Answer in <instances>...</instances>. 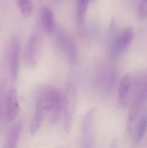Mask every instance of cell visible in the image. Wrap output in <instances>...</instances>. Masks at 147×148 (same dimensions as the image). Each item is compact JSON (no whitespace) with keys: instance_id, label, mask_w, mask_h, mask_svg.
Returning a JSON list of instances; mask_svg holds the SVG:
<instances>
[{"instance_id":"obj_1","label":"cell","mask_w":147,"mask_h":148,"mask_svg":"<svg viewBox=\"0 0 147 148\" xmlns=\"http://www.w3.org/2000/svg\"><path fill=\"white\" fill-rule=\"evenodd\" d=\"M64 106V99L60 92L53 87H47L42 90L37 100L34 119L31 123L30 132L33 135L38 132L45 117L50 114L51 121L58 120Z\"/></svg>"},{"instance_id":"obj_2","label":"cell","mask_w":147,"mask_h":148,"mask_svg":"<svg viewBox=\"0 0 147 148\" xmlns=\"http://www.w3.org/2000/svg\"><path fill=\"white\" fill-rule=\"evenodd\" d=\"M133 82V97L128 120V129L132 134L136 120L143 112L147 98L146 76L140 75Z\"/></svg>"},{"instance_id":"obj_3","label":"cell","mask_w":147,"mask_h":148,"mask_svg":"<svg viewBox=\"0 0 147 148\" xmlns=\"http://www.w3.org/2000/svg\"><path fill=\"white\" fill-rule=\"evenodd\" d=\"M42 39L38 34L33 33L27 42L24 51V61L27 66H36L40 58L42 49Z\"/></svg>"},{"instance_id":"obj_4","label":"cell","mask_w":147,"mask_h":148,"mask_svg":"<svg viewBox=\"0 0 147 148\" xmlns=\"http://www.w3.org/2000/svg\"><path fill=\"white\" fill-rule=\"evenodd\" d=\"M65 99L64 100L65 105V127L67 132H70L72 127V118L76 106L77 93L73 84L70 83L66 87Z\"/></svg>"},{"instance_id":"obj_5","label":"cell","mask_w":147,"mask_h":148,"mask_svg":"<svg viewBox=\"0 0 147 148\" xmlns=\"http://www.w3.org/2000/svg\"><path fill=\"white\" fill-rule=\"evenodd\" d=\"M20 111L17 91L14 88L9 90L7 96L4 109V120L7 123L13 121L17 117Z\"/></svg>"},{"instance_id":"obj_6","label":"cell","mask_w":147,"mask_h":148,"mask_svg":"<svg viewBox=\"0 0 147 148\" xmlns=\"http://www.w3.org/2000/svg\"><path fill=\"white\" fill-rule=\"evenodd\" d=\"M134 37V32L131 27L124 29L117 37L112 46V54L118 56L125 51L132 43Z\"/></svg>"},{"instance_id":"obj_7","label":"cell","mask_w":147,"mask_h":148,"mask_svg":"<svg viewBox=\"0 0 147 148\" xmlns=\"http://www.w3.org/2000/svg\"><path fill=\"white\" fill-rule=\"evenodd\" d=\"M133 87V81L131 75L125 74L122 77L118 87L117 101L121 107L124 108L127 104Z\"/></svg>"},{"instance_id":"obj_8","label":"cell","mask_w":147,"mask_h":148,"mask_svg":"<svg viewBox=\"0 0 147 148\" xmlns=\"http://www.w3.org/2000/svg\"><path fill=\"white\" fill-rule=\"evenodd\" d=\"M20 42L15 39L11 42L9 55V70L12 80L15 82L17 80L20 63Z\"/></svg>"},{"instance_id":"obj_9","label":"cell","mask_w":147,"mask_h":148,"mask_svg":"<svg viewBox=\"0 0 147 148\" xmlns=\"http://www.w3.org/2000/svg\"><path fill=\"white\" fill-rule=\"evenodd\" d=\"M41 17L44 30L48 34L53 33L56 29V23L51 10L47 6H44L41 9Z\"/></svg>"},{"instance_id":"obj_10","label":"cell","mask_w":147,"mask_h":148,"mask_svg":"<svg viewBox=\"0 0 147 148\" xmlns=\"http://www.w3.org/2000/svg\"><path fill=\"white\" fill-rule=\"evenodd\" d=\"M22 129L20 122L15 124L10 129L5 140L3 148H16Z\"/></svg>"},{"instance_id":"obj_11","label":"cell","mask_w":147,"mask_h":148,"mask_svg":"<svg viewBox=\"0 0 147 148\" xmlns=\"http://www.w3.org/2000/svg\"><path fill=\"white\" fill-rule=\"evenodd\" d=\"M60 46L65 49L66 52L69 60L74 62L77 57V47L73 39L61 36L59 38Z\"/></svg>"},{"instance_id":"obj_12","label":"cell","mask_w":147,"mask_h":148,"mask_svg":"<svg viewBox=\"0 0 147 148\" xmlns=\"http://www.w3.org/2000/svg\"><path fill=\"white\" fill-rule=\"evenodd\" d=\"M147 125V111L143 110L141 114L135 132V141L136 143H140L142 140L146 130Z\"/></svg>"},{"instance_id":"obj_13","label":"cell","mask_w":147,"mask_h":148,"mask_svg":"<svg viewBox=\"0 0 147 148\" xmlns=\"http://www.w3.org/2000/svg\"><path fill=\"white\" fill-rule=\"evenodd\" d=\"M90 0H77L76 18L77 23L80 27L83 26Z\"/></svg>"},{"instance_id":"obj_14","label":"cell","mask_w":147,"mask_h":148,"mask_svg":"<svg viewBox=\"0 0 147 148\" xmlns=\"http://www.w3.org/2000/svg\"><path fill=\"white\" fill-rule=\"evenodd\" d=\"M17 6L24 17H30L33 13V5L32 0H16Z\"/></svg>"},{"instance_id":"obj_15","label":"cell","mask_w":147,"mask_h":148,"mask_svg":"<svg viewBox=\"0 0 147 148\" xmlns=\"http://www.w3.org/2000/svg\"><path fill=\"white\" fill-rule=\"evenodd\" d=\"M138 17L140 20H144L147 15V0H142L138 8Z\"/></svg>"},{"instance_id":"obj_16","label":"cell","mask_w":147,"mask_h":148,"mask_svg":"<svg viewBox=\"0 0 147 148\" xmlns=\"http://www.w3.org/2000/svg\"><path fill=\"white\" fill-rule=\"evenodd\" d=\"M1 104H0V117H1Z\"/></svg>"}]
</instances>
